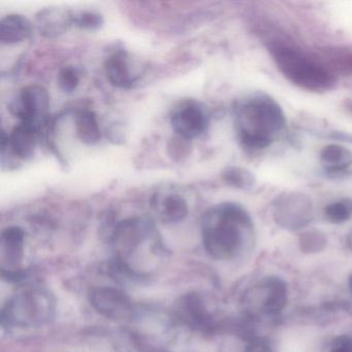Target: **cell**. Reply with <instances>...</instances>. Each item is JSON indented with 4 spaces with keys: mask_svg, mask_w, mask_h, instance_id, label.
<instances>
[{
    "mask_svg": "<svg viewBox=\"0 0 352 352\" xmlns=\"http://www.w3.org/2000/svg\"><path fill=\"white\" fill-rule=\"evenodd\" d=\"M329 352H352V337L348 335L338 336L331 342Z\"/></svg>",
    "mask_w": 352,
    "mask_h": 352,
    "instance_id": "26",
    "label": "cell"
},
{
    "mask_svg": "<svg viewBox=\"0 0 352 352\" xmlns=\"http://www.w3.org/2000/svg\"><path fill=\"white\" fill-rule=\"evenodd\" d=\"M153 208L164 223H179L189 213L186 199L179 193L157 195L156 199H153Z\"/></svg>",
    "mask_w": 352,
    "mask_h": 352,
    "instance_id": "15",
    "label": "cell"
},
{
    "mask_svg": "<svg viewBox=\"0 0 352 352\" xmlns=\"http://www.w3.org/2000/svg\"><path fill=\"white\" fill-rule=\"evenodd\" d=\"M73 16V10L65 8H47L36 14V28L45 38H58L74 28Z\"/></svg>",
    "mask_w": 352,
    "mask_h": 352,
    "instance_id": "13",
    "label": "cell"
},
{
    "mask_svg": "<svg viewBox=\"0 0 352 352\" xmlns=\"http://www.w3.org/2000/svg\"><path fill=\"white\" fill-rule=\"evenodd\" d=\"M113 271L129 279L151 276L166 258V251L153 223L141 217L118 222L111 234Z\"/></svg>",
    "mask_w": 352,
    "mask_h": 352,
    "instance_id": "1",
    "label": "cell"
},
{
    "mask_svg": "<svg viewBox=\"0 0 352 352\" xmlns=\"http://www.w3.org/2000/svg\"><path fill=\"white\" fill-rule=\"evenodd\" d=\"M234 123L243 145L263 149L285 127L281 107L267 94H256L241 100L234 109Z\"/></svg>",
    "mask_w": 352,
    "mask_h": 352,
    "instance_id": "3",
    "label": "cell"
},
{
    "mask_svg": "<svg viewBox=\"0 0 352 352\" xmlns=\"http://www.w3.org/2000/svg\"><path fill=\"white\" fill-rule=\"evenodd\" d=\"M245 300L255 312L265 316H277L287 305V285L277 276H267L250 288Z\"/></svg>",
    "mask_w": 352,
    "mask_h": 352,
    "instance_id": "6",
    "label": "cell"
},
{
    "mask_svg": "<svg viewBox=\"0 0 352 352\" xmlns=\"http://www.w3.org/2000/svg\"><path fill=\"white\" fill-rule=\"evenodd\" d=\"M272 55L282 75L294 85L313 92H324L335 86L336 79L327 69L286 47H275Z\"/></svg>",
    "mask_w": 352,
    "mask_h": 352,
    "instance_id": "5",
    "label": "cell"
},
{
    "mask_svg": "<svg viewBox=\"0 0 352 352\" xmlns=\"http://www.w3.org/2000/svg\"><path fill=\"white\" fill-rule=\"evenodd\" d=\"M49 104L50 96L46 88L32 84L20 90L17 96L10 102L9 109L21 123L40 129L48 115Z\"/></svg>",
    "mask_w": 352,
    "mask_h": 352,
    "instance_id": "7",
    "label": "cell"
},
{
    "mask_svg": "<svg viewBox=\"0 0 352 352\" xmlns=\"http://www.w3.org/2000/svg\"><path fill=\"white\" fill-rule=\"evenodd\" d=\"M244 352H275L271 344L263 338H254L249 342Z\"/></svg>",
    "mask_w": 352,
    "mask_h": 352,
    "instance_id": "27",
    "label": "cell"
},
{
    "mask_svg": "<svg viewBox=\"0 0 352 352\" xmlns=\"http://www.w3.org/2000/svg\"><path fill=\"white\" fill-rule=\"evenodd\" d=\"M321 164L327 168V172H344L352 164V153L346 148L336 144L323 148L320 155Z\"/></svg>",
    "mask_w": 352,
    "mask_h": 352,
    "instance_id": "19",
    "label": "cell"
},
{
    "mask_svg": "<svg viewBox=\"0 0 352 352\" xmlns=\"http://www.w3.org/2000/svg\"><path fill=\"white\" fill-rule=\"evenodd\" d=\"M80 83V75L74 67H65L60 69L57 76V84L65 94H73Z\"/></svg>",
    "mask_w": 352,
    "mask_h": 352,
    "instance_id": "24",
    "label": "cell"
},
{
    "mask_svg": "<svg viewBox=\"0 0 352 352\" xmlns=\"http://www.w3.org/2000/svg\"><path fill=\"white\" fill-rule=\"evenodd\" d=\"M54 296L41 286H28L14 294L3 307L1 324L8 329L44 327L54 319Z\"/></svg>",
    "mask_w": 352,
    "mask_h": 352,
    "instance_id": "4",
    "label": "cell"
},
{
    "mask_svg": "<svg viewBox=\"0 0 352 352\" xmlns=\"http://www.w3.org/2000/svg\"><path fill=\"white\" fill-rule=\"evenodd\" d=\"M348 283H349V289H350V292H351V294H352V274H351V275H350L349 282H348Z\"/></svg>",
    "mask_w": 352,
    "mask_h": 352,
    "instance_id": "28",
    "label": "cell"
},
{
    "mask_svg": "<svg viewBox=\"0 0 352 352\" xmlns=\"http://www.w3.org/2000/svg\"><path fill=\"white\" fill-rule=\"evenodd\" d=\"M313 217L312 201L300 192L284 193L276 201V223L288 230H296L310 223Z\"/></svg>",
    "mask_w": 352,
    "mask_h": 352,
    "instance_id": "8",
    "label": "cell"
},
{
    "mask_svg": "<svg viewBox=\"0 0 352 352\" xmlns=\"http://www.w3.org/2000/svg\"><path fill=\"white\" fill-rule=\"evenodd\" d=\"M189 152H190V145H189L188 140L177 135L168 144V153L173 160H181L183 158H186Z\"/></svg>",
    "mask_w": 352,
    "mask_h": 352,
    "instance_id": "25",
    "label": "cell"
},
{
    "mask_svg": "<svg viewBox=\"0 0 352 352\" xmlns=\"http://www.w3.org/2000/svg\"><path fill=\"white\" fill-rule=\"evenodd\" d=\"M25 247V232L19 226H10L3 230L0 239V257L3 275L11 281H20L24 279L22 270L20 269L24 258Z\"/></svg>",
    "mask_w": 352,
    "mask_h": 352,
    "instance_id": "10",
    "label": "cell"
},
{
    "mask_svg": "<svg viewBox=\"0 0 352 352\" xmlns=\"http://www.w3.org/2000/svg\"><path fill=\"white\" fill-rule=\"evenodd\" d=\"M170 124L176 135L191 141L205 133L209 124V116L199 102L183 100L173 109Z\"/></svg>",
    "mask_w": 352,
    "mask_h": 352,
    "instance_id": "9",
    "label": "cell"
},
{
    "mask_svg": "<svg viewBox=\"0 0 352 352\" xmlns=\"http://www.w3.org/2000/svg\"><path fill=\"white\" fill-rule=\"evenodd\" d=\"M324 213L325 217L331 223H344L351 218L352 201L347 199L335 201L325 208Z\"/></svg>",
    "mask_w": 352,
    "mask_h": 352,
    "instance_id": "22",
    "label": "cell"
},
{
    "mask_svg": "<svg viewBox=\"0 0 352 352\" xmlns=\"http://www.w3.org/2000/svg\"><path fill=\"white\" fill-rule=\"evenodd\" d=\"M32 36V23L22 15L12 14L0 21V42L3 45H15Z\"/></svg>",
    "mask_w": 352,
    "mask_h": 352,
    "instance_id": "17",
    "label": "cell"
},
{
    "mask_svg": "<svg viewBox=\"0 0 352 352\" xmlns=\"http://www.w3.org/2000/svg\"><path fill=\"white\" fill-rule=\"evenodd\" d=\"M176 315L181 322L195 331L207 333L215 327L213 315L203 296L197 292H189L178 300Z\"/></svg>",
    "mask_w": 352,
    "mask_h": 352,
    "instance_id": "12",
    "label": "cell"
},
{
    "mask_svg": "<svg viewBox=\"0 0 352 352\" xmlns=\"http://www.w3.org/2000/svg\"><path fill=\"white\" fill-rule=\"evenodd\" d=\"M254 228L248 212L234 203L210 208L201 219L204 247L217 261H232L251 244Z\"/></svg>",
    "mask_w": 352,
    "mask_h": 352,
    "instance_id": "2",
    "label": "cell"
},
{
    "mask_svg": "<svg viewBox=\"0 0 352 352\" xmlns=\"http://www.w3.org/2000/svg\"><path fill=\"white\" fill-rule=\"evenodd\" d=\"M104 73L111 85L119 89H129L135 83V78L129 69L126 54L117 51L104 61Z\"/></svg>",
    "mask_w": 352,
    "mask_h": 352,
    "instance_id": "16",
    "label": "cell"
},
{
    "mask_svg": "<svg viewBox=\"0 0 352 352\" xmlns=\"http://www.w3.org/2000/svg\"><path fill=\"white\" fill-rule=\"evenodd\" d=\"M104 18L100 14L89 11H74L73 26L85 32H96L104 25Z\"/></svg>",
    "mask_w": 352,
    "mask_h": 352,
    "instance_id": "21",
    "label": "cell"
},
{
    "mask_svg": "<svg viewBox=\"0 0 352 352\" xmlns=\"http://www.w3.org/2000/svg\"><path fill=\"white\" fill-rule=\"evenodd\" d=\"M75 129L78 139L86 145H96L102 138L98 117L87 109L79 111L76 115Z\"/></svg>",
    "mask_w": 352,
    "mask_h": 352,
    "instance_id": "18",
    "label": "cell"
},
{
    "mask_svg": "<svg viewBox=\"0 0 352 352\" xmlns=\"http://www.w3.org/2000/svg\"><path fill=\"white\" fill-rule=\"evenodd\" d=\"M38 135V129L36 127L20 122V124L14 127L10 135H7L8 144L21 162L30 160L36 153Z\"/></svg>",
    "mask_w": 352,
    "mask_h": 352,
    "instance_id": "14",
    "label": "cell"
},
{
    "mask_svg": "<svg viewBox=\"0 0 352 352\" xmlns=\"http://www.w3.org/2000/svg\"><path fill=\"white\" fill-rule=\"evenodd\" d=\"M224 182L234 188L250 190L255 184V179L249 170L241 168H228L222 174Z\"/></svg>",
    "mask_w": 352,
    "mask_h": 352,
    "instance_id": "20",
    "label": "cell"
},
{
    "mask_svg": "<svg viewBox=\"0 0 352 352\" xmlns=\"http://www.w3.org/2000/svg\"><path fill=\"white\" fill-rule=\"evenodd\" d=\"M327 246V238L319 230L304 232L300 238V248L304 253H317Z\"/></svg>",
    "mask_w": 352,
    "mask_h": 352,
    "instance_id": "23",
    "label": "cell"
},
{
    "mask_svg": "<svg viewBox=\"0 0 352 352\" xmlns=\"http://www.w3.org/2000/svg\"><path fill=\"white\" fill-rule=\"evenodd\" d=\"M90 304L102 316L115 320L131 318L135 306L129 296L118 288L102 286L91 290Z\"/></svg>",
    "mask_w": 352,
    "mask_h": 352,
    "instance_id": "11",
    "label": "cell"
}]
</instances>
